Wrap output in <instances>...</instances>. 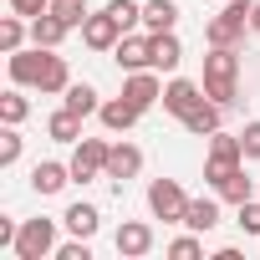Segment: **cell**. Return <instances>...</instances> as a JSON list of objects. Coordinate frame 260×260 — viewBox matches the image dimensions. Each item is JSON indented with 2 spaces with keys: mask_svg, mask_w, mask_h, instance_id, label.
Here are the masks:
<instances>
[{
  "mask_svg": "<svg viewBox=\"0 0 260 260\" xmlns=\"http://www.w3.org/2000/svg\"><path fill=\"white\" fill-rule=\"evenodd\" d=\"M204 97H214L219 107H235V97H240V46H209V56H204Z\"/></svg>",
  "mask_w": 260,
  "mask_h": 260,
  "instance_id": "1",
  "label": "cell"
},
{
  "mask_svg": "<svg viewBox=\"0 0 260 260\" xmlns=\"http://www.w3.org/2000/svg\"><path fill=\"white\" fill-rule=\"evenodd\" d=\"M250 6H255V0H224L219 16L204 21V41L209 46H245V36H250Z\"/></svg>",
  "mask_w": 260,
  "mask_h": 260,
  "instance_id": "2",
  "label": "cell"
},
{
  "mask_svg": "<svg viewBox=\"0 0 260 260\" xmlns=\"http://www.w3.org/2000/svg\"><path fill=\"white\" fill-rule=\"evenodd\" d=\"M240 164H245L240 133H209V153H204V179H209V189H219Z\"/></svg>",
  "mask_w": 260,
  "mask_h": 260,
  "instance_id": "3",
  "label": "cell"
},
{
  "mask_svg": "<svg viewBox=\"0 0 260 260\" xmlns=\"http://www.w3.org/2000/svg\"><path fill=\"white\" fill-rule=\"evenodd\" d=\"M148 209H153V219H164V224H184V209H189L184 184H179V179H153V184H148Z\"/></svg>",
  "mask_w": 260,
  "mask_h": 260,
  "instance_id": "4",
  "label": "cell"
},
{
  "mask_svg": "<svg viewBox=\"0 0 260 260\" xmlns=\"http://www.w3.org/2000/svg\"><path fill=\"white\" fill-rule=\"evenodd\" d=\"M107 153H112V143L107 138H82L77 148H72V179L77 184H92V179H102L107 174Z\"/></svg>",
  "mask_w": 260,
  "mask_h": 260,
  "instance_id": "5",
  "label": "cell"
},
{
  "mask_svg": "<svg viewBox=\"0 0 260 260\" xmlns=\"http://www.w3.org/2000/svg\"><path fill=\"white\" fill-rule=\"evenodd\" d=\"M41 255H56V219H21L16 260H41Z\"/></svg>",
  "mask_w": 260,
  "mask_h": 260,
  "instance_id": "6",
  "label": "cell"
},
{
  "mask_svg": "<svg viewBox=\"0 0 260 260\" xmlns=\"http://www.w3.org/2000/svg\"><path fill=\"white\" fill-rule=\"evenodd\" d=\"M112 61L122 72H148L153 67V31H127L117 46H112ZM158 72V67H153Z\"/></svg>",
  "mask_w": 260,
  "mask_h": 260,
  "instance_id": "7",
  "label": "cell"
},
{
  "mask_svg": "<svg viewBox=\"0 0 260 260\" xmlns=\"http://www.w3.org/2000/svg\"><path fill=\"white\" fill-rule=\"evenodd\" d=\"M122 36H127V31L117 26L112 11H92V16L82 21V46H92V51H112Z\"/></svg>",
  "mask_w": 260,
  "mask_h": 260,
  "instance_id": "8",
  "label": "cell"
},
{
  "mask_svg": "<svg viewBox=\"0 0 260 260\" xmlns=\"http://www.w3.org/2000/svg\"><path fill=\"white\" fill-rule=\"evenodd\" d=\"M122 97L133 102V107H158L164 102V82H158V72L148 67V72H122Z\"/></svg>",
  "mask_w": 260,
  "mask_h": 260,
  "instance_id": "9",
  "label": "cell"
},
{
  "mask_svg": "<svg viewBox=\"0 0 260 260\" xmlns=\"http://www.w3.org/2000/svg\"><path fill=\"white\" fill-rule=\"evenodd\" d=\"M204 102V82H189V77H174V82H164V112H174L179 122L194 112Z\"/></svg>",
  "mask_w": 260,
  "mask_h": 260,
  "instance_id": "10",
  "label": "cell"
},
{
  "mask_svg": "<svg viewBox=\"0 0 260 260\" xmlns=\"http://www.w3.org/2000/svg\"><path fill=\"white\" fill-rule=\"evenodd\" d=\"M112 245H117V255H122V260H138V255H148V250H153V224H143V219H122Z\"/></svg>",
  "mask_w": 260,
  "mask_h": 260,
  "instance_id": "11",
  "label": "cell"
},
{
  "mask_svg": "<svg viewBox=\"0 0 260 260\" xmlns=\"http://www.w3.org/2000/svg\"><path fill=\"white\" fill-rule=\"evenodd\" d=\"M143 174V148H133V143H112V153H107V174L102 179H112V184H127V179H138Z\"/></svg>",
  "mask_w": 260,
  "mask_h": 260,
  "instance_id": "12",
  "label": "cell"
},
{
  "mask_svg": "<svg viewBox=\"0 0 260 260\" xmlns=\"http://www.w3.org/2000/svg\"><path fill=\"white\" fill-rule=\"evenodd\" d=\"M41 67H46V46H21V51H11V82L16 87H36L41 82Z\"/></svg>",
  "mask_w": 260,
  "mask_h": 260,
  "instance_id": "13",
  "label": "cell"
},
{
  "mask_svg": "<svg viewBox=\"0 0 260 260\" xmlns=\"http://www.w3.org/2000/svg\"><path fill=\"white\" fill-rule=\"evenodd\" d=\"M67 184H77V179H72V164H56V158H46V164H36V169H31V189H36L41 199L61 194Z\"/></svg>",
  "mask_w": 260,
  "mask_h": 260,
  "instance_id": "14",
  "label": "cell"
},
{
  "mask_svg": "<svg viewBox=\"0 0 260 260\" xmlns=\"http://www.w3.org/2000/svg\"><path fill=\"white\" fill-rule=\"evenodd\" d=\"M97 117H102V127H107V133H127V127H138L143 107H133L127 97H107V102L97 107Z\"/></svg>",
  "mask_w": 260,
  "mask_h": 260,
  "instance_id": "15",
  "label": "cell"
},
{
  "mask_svg": "<svg viewBox=\"0 0 260 260\" xmlns=\"http://www.w3.org/2000/svg\"><path fill=\"white\" fill-rule=\"evenodd\" d=\"M67 87H72L67 56H56V51L46 46V67H41V82H36V92H41V97H56V92H67Z\"/></svg>",
  "mask_w": 260,
  "mask_h": 260,
  "instance_id": "16",
  "label": "cell"
},
{
  "mask_svg": "<svg viewBox=\"0 0 260 260\" xmlns=\"http://www.w3.org/2000/svg\"><path fill=\"white\" fill-rule=\"evenodd\" d=\"M224 112H230V107H219L214 97H204V102L184 117V127H189L194 138H209V133H219V117H224Z\"/></svg>",
  "mask_w": 260,
  "mask_h": 260,
  "instance_id": "17",
  "label": "cell"
},
{
  "mask_svg": "<svg viewBox=\"0 0 260 260\" xmlns=\"http://www.w3.org/2000/svg\"><path fill=\"white\" fill-rule=\"evenodd\" d=\"M184 230H194V235L219 230V199H189V209H184Z\"/></svg>",
  "mask_w": 260,
  "mask_h": 260,
  "instance_id": "18",
  "label": "cell"
},
{
  "mask_svg": "<svg viewBox=\"0 0 260 260\" xmlns=\"http://www.w3.org/2000/svg\"><path fill=\"white\" fill-rule=\"evenodd\" d=\"M61 224H67L72 235H82V240H92V235L102 230V209H97V204H82V199H77V204H72L67 214H61Z\"/></svg>",
  "mask_w": 260,
  "mask_h": 260,
  "instance_id": "19",
  "label": "cell"
},
{
  "mask_svg": "<svg viewBox=\"0 0 260 260\" xmlns=\"http://www.w3.org/2000/svg\"><path fill=\"white\" fill-rule=\"evenodd\" d=\"M46 138H51V143H82V117H77L72 107H56V112L46 117Z\"/></svg>",
  "mask_w": 260,
  "mask_h": 260,
  "instance_id": "20",
  "label": "cell"
},
{
  "mask_svg": "<svg viewBox=\"0 0 260 260\" xmlns=\"http://www.w3.org/2000/svg\"><path fill=\"white\" fill-rule=\"evenodd\" d=\"M179 26V0H143V31H174Z\"/></svg>",
  "mask_w": 260,
  "mask_h": 260,
  "instance_id": "21",
  "label": "cell"
},
{
  "mask_svg": "<svg viewBox=\"0 0 260 260\" xmlns=\"http://www.w3.org/2000/svg\"><path fill=\"white\" fill-rule=\"evenodd\" d=\"M67 31H72V26H67L56 11H46V16H36V21H31V41H36V46H51V51L67 41Z\"/></svg>",
  "mask_w": 260,
  "mask_h": 260,
  "instance_id": "22",
  "label": "cell"
},
{
  "mask_svg": "<svg viewBox=\"0 0 260 260\" xmlns=\"http://www.w3.org/2000/svg\"><path fill=\"white\" fill-rule=\"evenodd\" d=\"M179 61H184V41L174 31H158L153 36V67L158 72H179Z\"/></svg>",
  "mask_w": 260,
  "mask_h": 260,
  "instance_id": "23",
  "label": "cell"
},
{
  "mask_svg": "<svg viewBox=\"0 0 260 260\" xmlns=\"http://www.w3.org/2000/svg\"><path fill=\"white\" fill-rule=\"evenodd\" d=\"M61 107H72L77 117H97V87H87V82H72L67 92H61Z\"/></svg>",
  "mask_w": 260,
  "mask_h": 260,
  "instance_id": "24",
  "label": "cell"
},
{
  "mask_svg": "<svg viewBox=\"0 0 260 260\" xmlns=\"http://www.w3.org/2000/svg\"><path fill=\"white\" fill-rule=\"evenodd\" d=\"M214 194H219L224 204H235V209H240L245 199H255V179H250V174H245V164H240V169H235V174H230V179H224Z\"/></svg>",
  "mask_w": 260,
  "mask_h": 260,
  "instance_id": "25",
  "label": "cell"
},
{
  "mask_svg": "<svg viewBox=\"0 0 260 260\" xmlns=\"http://www.w3.org/2000/svg\"><path fill=\"white\" fill-rule=\"evenodd\" d=\"M26 36H31V21H26V16H16V11H11L6 21H0V51H6V56H11V51H21V46H26Z\"/></svg>",
  "mask_w": 260,
  "mask_h": 260,
  "instance_id": "26",
  "label": "cell"
},
{
  "mask_svg": "<svg viewBox=\"0 0 260 260\" xmlns=\"http://www.w3.org/2000/svg\"><path fill=\"white\" fill-rule=\"evenodd\" d=\"M31 117V97L21 92V87H11V92H0V122H11V127H21Z\"/></svg>",
  "mask_w": 260,
  "mask_h": 260,
  "instance_id": "27",
  "label": "cell"
},
{
  "mask_svg": "<svg viewBox=\"0 0 260 260\" xmlns=\"http://www.w3.org/2000/svg\"><path fill=\"white\" fill-rule=\"evenodd\" d=\"M21 148H26L21 127H11V122H6V133H0V169H16V164H21Z\"/></svg>",
  "mask_w": 260,
  "mask_h": 260,
  "instance_id": "28",
  "label": "cell"
},
{
  "mask_svg": "<svg viewBox=\"0 0 260 260\" xmlns=\"http://www.w3.org/2000/svg\"><path fill=\"white\" fill-rule=\"evenodd\" d=\"M51 11H56V16L72 26V31H82V21L92 16V11H87V0H51Z\"/></svg>",
  "mask_w": 260,
  "mask_h": 260,
  "instance_id": "29",
  "label": "cell"
},
{
  "mask_svg": "<svg viewBox=\"0 0 260 260\" xmlns=\"http://www.w3.org/2000/svg\"><path fill=\"white\" fill-rule=\"evenodd\" d=\"M169 255L174 260H194V255H204V235H179V240H169Z\"/></svg>",
  "mask_w": 260,
  "mask_h": 260,
  "instance_id": "30",
  "label": "cell"
},
{
  "mask_svg": "<svg viewBox=\"0 0 260 260\" xmlns=\"http://www.w3.org/2000/svg\"><path fill=\"white\" fill-rule=\"evenodd\" d=\"M240 148H245V164L260 158V117H250V122L240 127Z\"/></svg>",
  "mask_w": 260,
  "mask_h": 260,
  "instance_id": "31",
  "label": "cell"
},
{
  "mask_svg": "<svg viewBox=\"0 0 260 260\" xmlns=\"http://www.w3.org/2000/svg\"><path fill=\"white\" fill-rule=\"evenodd\" d=\"M56 260H92V240H82V235H72L67 245H56Z\"/></svg>",
  "mask_w": 260,
  "mask_h": 260,
  "instance_id": "32",
  "label": "cell"
},
{
  "mask_svg": "<svg viewBox=\"0 0 260 260\" xmlns=\"http://www.w3.org/2000/svg\"><path fill=\"white\" fill-rule=\"evenodd\" d=\"M235 224H240L245 235H260V199H245L240 214H235Z\"/></svg>",
  "mask_w": 260,
  "mask_h": 260,
  "instance_id": "33",
  "label": "cell"
},
{
  "mask_svg": "<svg viewBox=\"0 0 260 260\" xmlns=\"http://www.w3.org/2000/svg\"><path fill=\"white\" fill-rule=\"evenodd\" d=\"M11 11H16V16H26V21H36V16H46V11H51V0H11Z\"/></svg>",
  "mask_w": 260,
  "mask_h": 260,
  "instance_id": "34",
  "label": "cell"
},
{
  "mask_svg": "<svg viewBox=\"0 0 260 260\" xmlns=\"http://www.w3.org/2000/svg\"><path fill=\"white\" fill-rule=\"evenodd\" d=\"M250 31L260 36V0H255V6H250Z\"/></svg>",
  "mask_w": 260,
  "mask_h": 260,
  "instance_id": "35",
  "label": "cell"
},
{
  "mask_svg": "<svg viewBox=\"0 0 260 260\" xmlns=\"http://www.w3.org/2000/svg\"><path fill=\"white\" fill-rule=\"evenodd\" d=\"M219 6H224V0H219Z\"/></svg>",
  "mask_w": 260,
  "mask_h": 260,
  "instance_id": "36",
  "label": "cell"
}]
</instances>
